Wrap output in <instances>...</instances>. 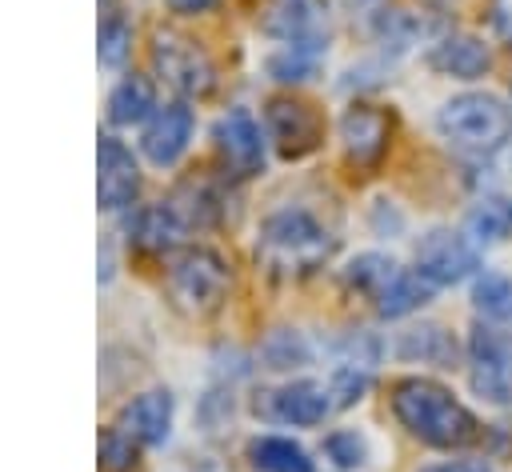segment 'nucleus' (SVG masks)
Instances as JSON below:
<instances>
[{
	"label": "nucleus",
	"instance_id": "f257e3e1",
	"mask_svg": "<svg viewBox=\"0 0 512 472\" xmlns=\"http://www.w3.org/2000/svg\"><path fill=\"white\" fill-rule=\"evenodd\" d=\"M396 420L432 448H468L480 440V420L436 380L408 376L392 388Z\"/></svg>",
	"mask_w": 512,
	"mask_h": 472
},
{
	"label": "nucleus",
	"instance_id": "f03ea898",
	"mask_svg": "<svg viewBox=\"0 0 512 472\" xmlns=\"http://www.w3.org/2000/svg\"><path fill=\"white\" fill-rule=\"evenodd\" d=\"M256 252L272 276H308L332 256V236L308 212H276L264 220Z\"/></svg>",
	"mask_w": 512,
	"mask_h": 472
},
{
	"label": "nucleus",
	"instance_id": "7ed1b4c3",
	"mask_svg": "<svg viewBox=\"0 0 512 472\" xmlns=\"http://www.w3.org/2000/svg\"><path fill=\"white\" fill-rule=\"evenodd\" d=\"M436 128L448 144L484 156L504 148V140L512 136V108L492 92H464L436 112Z\"/></svg>",
	"mask_w": 512,
	"mask_h": 472
},
{
	"label": "nucleus",
	"instance_id": "20e7f679",
	"mask_svg": "<svg viewBox=\"0 0 512 472\" xmlns=\"http://www.w3.org/2000/svg\"><path fill=\"white\" fill-rule=\"evenodd\" d=\"M228 284H232L228 264L216 252H208V248H188L168 268V288H172L176 304L188 308V312H196V316L200 312H212L224 300Z\"/></svg>",
	"mask_w": 512,
	"mask_h": 472
},
{
	"label": "nucleus",
	"instance_id": "39448f33",
	"mask_svg": "<svg viewBox=\"0 0 512 472\" xmlns=\"http://www.w3.org/2000/svg\"><path fill=\"white\" fill-rule=\"evenodd\" d=\"M468 360H472V392L488 404H512V336L496 328H472L468 340Z\"/></svg>",
	"mask_w": 512,
	"mask_h": 472
},
{
	"label": "nucleus",
	"instance_id": "423d86ee",
	"mask_svg": "<svg viewBox=\"0 0 512 472\" xmlns=\"http://www.w3.org/2000/svg\"><path fill=\"white\" fill-rule=\"evenodd\" d=\"M152 64L164 76V84L184 92V96H208L212 84H216V68L204 56V48H196V40L176 36V32H160L156 36Z\"/></svg>",
	"mask_w": 512,
	"mask_h": 472
},
{
	"label": "nucleus",
	"instance_id": "0eeeda50",
	"mask_svg": "<svg viewBox=\"0 0 512 472\" xmlns=\"http://www.w3.org/2000/svg\"><path fill=\"white\" fill-rule=\"evenodd\" d=\"M480 268V252L468 236L452 232V228H432L428 236H420L416 244V272L424 280L440 284H460L468 276H476Z\"/></svg>",
	"mask_w": 512,
	"mask_h": 472
},
{
	"label": "nucleus",
	"instance_id": "6e6552de",
	"mask_svg": "<svg viewBox=\"0 0 512 472\" xmlns=\"http://www.w3.org/2000/svg\"><path fill=\"white\" fill-rule=\"evenodd\" d=\"M332 392L328 384H316V380H292V384H280L272 392H264L256 400V412L276 420V424H296V428H312L320 424L328 412H332Z\"/></svg>",
	"mask_w": 512,
	"mask_h": 472
},
{
	"label": "nucleus",
	"instance_id": "1a4fd4ad",
	"mask_svg": "<svg viewBox=\"0 0 512 472\" xmlns=\"http://www.w3.org/2000/svg\"><path fill=\"white\" fill-rule=\"evenodd\" d=\"M212 140L224 156V164L236 172V176H252L260 172L264 164V136H260V124L244 112V108H232L216 120L212 128Z\"/></svg>",
	"mask_w": 512,
	"mask_h": 472
},
{
	"label": "nucleus",
	"instance_id": "9d476101",
	"mask_svg": "<svg viewBox=\"0 0 512 472\" xmlns=\"http://www.w3.org/2000/svg\"><path fill=\"white\" fill-rule=\"evenodd\" d=\"M96 196H100V208L108 212H120L132 204L136 188H140V172H136V160L132 152L116 140V136H100V152H96Z\"/></svg>",
	"mask_w": 512,
	"mask_h": 472
},
{
	"label": "nucleus",
	"instance_id": "9b49d317",
	"mask_svg": "<svg viewBox=\"0 0 512 472\" xmlns=\"http://www.w3.org/2000/svg\"><path fill=\"white\" fill-rule=\"evenodd\" d=\"M388 132H392V120L372 104H352L340 116V140L356 164H376L388 148Z\"/></svg>",
	"mask_w": 512,
	"mask_h": 472
},
{
	"label": "nucleus",
	"instance_id": "f8f14e48",
	"mask_svg": "<svg viewBox=\"0 0 512 472\" xmlns=\"http://www.w3.org/2000/svg\"><path fill=\"white\" fill-rule=\"evenodd\" d=\"M268 32L284 44H316L324 48L328 36V4L324 0H276L268 16Z\"/></svg>",
	"mask_w": 512,
	"mask_h": 472
},
{
	"label": "nucleus",
	"instance_id": "ddd939ff",
	"mask_svg": "<svg viewBox=\"0 0 512 472\" xmlns=\"http://www.w3.org/2000/svg\"><path fill=\"white\" fill-rule=\"evenodd\" d=\"M192 128H196L192 108H188V104H168V108H160V112L152 116V124L144 128L140 148H144V156H148L152 164L164 168V164H172V160L188 148Z\"/></svg>",
	"mask_w": 512,
	"mask_h": 472
},
{
	"label": "nucleus",
	"instance_id": "4468645a",
	"mask_svg": "<svg viewBox=\"0 0 512 472\" xmlns=\"http://www.w3.org/2000/svg\"><path fill=\"white\" fill-rule=\"evenodd\" d=\"M268 132L284 156H304L320 140V116L300 100H272L268 104Z\"/></svg>",
	"mask_w": 512,
	"mask_h": 472
},
{
	"label": "nucleus",
	"instance_id": "2eb2a0df",
	"mask_svg": "<svg viewBox=\"0 0 512 472\" xmlns=\"http://www.w3.org/2000/svg\"><path fill=\"white\" fill-rule=\"evenodd\" d=\"M428 64L444 76H456V80H476L492 68V52L484 40L476 36H444L432 52H428Z\"/></svg>",
	"mask_w": 512,
	"mask_h": 472
},
{
	"label": "nucleus",
	"instance_id": "dca6fc26",
	"mask_svg": "<svg viewBox=\"0 0 512 472\" xmlns=\"http://www.w3.org/2000/svg\"><path fill=\"white\" fill-rule=\"evenodd\" d=\"M124 428L144 444H164L172 428V396L168 392H140L124 408Z\"/></svg>",
	"mask_w": 512,
	"mask_h": 472
},
{
	"label": "nucleus",
	"instance_id": "f3484780",
	"mask_svg": "<svg viewBox=\"0 0 512 472\" xmlns=\"http://www.w3.org/2000/svg\"><path fill=\"white\" fill-rule=\"evenodd\" d=\"M396 352H400L404 360H424V364H440V368H448V364L456 360V340H452L440 324H420V328L400 332Z\"/></svg>",
	"mask_w": 512,
	"mask_h": 472
},
{
	"label": "nucleus",
	"instance_id": "a211bd4d",
	"mask_svg": "<svg viewBox=\"0 0 512 472\" xmlns=\"http://www.w3.org/2000/svg\"><path fill=\"white\" fill-rule=\"evenodd\" d=\"M468 236L480 240V244H500L512 236V196H480L472 208H468V220H464Z\"/></svg>",
	"mask_w": 512,
	"mask_h": 472
},
{
	"label": "nucleus",
	"instance_id": "6ab92c4d",
	"mask_svg": "<svg viewBox=\"0 0 512 472\" xmlns=\"http://www.w3.org/2000/svg\"><path fill=\"white\" fill-rule=\"evenodd\" d=\"M432 280H424L420 272H396L392 276V284L372 300L376 304V312L380 316H388V320H396V316H408V312H416L420 304H428V296H432Z\"/></svg>",
	"mask_w": 512,
	"mask_h": 472
},
{
	"label": "nucleus",
	"instance_id": "aec40b11",
	"mask_svg": "<svg viewBox=\"0 0 512 472\" xmlns=\"http://www.w3.org/2000/svg\"><path fill=\"white\" fill-rule=\"evenodd\" d=\"M248 456L260 472H312L308 452L288 436H260L248 444Z\"/></svg>",
	"mask_w": 512,
	"mask_h": 472
},
{
	"label": "nucleus",
	"instance_id": "412c9836",
	"mask_svg": "<svg viewBox=\"0 0 512 472\" xmlns=\"http://www.w3.org/2000/svg\"><path fill=\"white\" fill-rule=\"evenodd\" d=\"M180 220L168 204H152V208H140L132 220H128V236L140 244V248H172L176 236H180Z\"/></svg>",
	"mask_w": 512,
	"mask_h": 472
},
{
	"label": "nucleus",
	"instance_id": "4be33fe9",
	"mask_svg": "<svg viewBox=\"0 0 512 472\" xmlns=\"http://www.w3.org/2000/svg\"><path fill=\"white\" fill-rule=\"evenodd\" d=\"M156 108V96H152V84L144 76H124L112 96H108V116L112 124H140L148 112Z\"/></svg>",
	"mask_w": 512,
	"mask_h": 472
},
{
	"label": "nucleus",
	"instance_id": "5701e85b",
	"mask_svg": "<svg viewBox=\"0 0 512 472\" xmlns=\"http://www.w3.org/2000/svg\"><path fill=\"white\" fill-rule=\"evenodd\" d=\"M400 272V264L392 260V256H380V252H364V256H356L348 268H344V284L348 288H356V292H364L368 300H376L388 284H392V276Z\"/></svg>",
	"mask_w": 512,
	"mask_h": 472
},
{
	"label": "nucleus",
	"instance_id": "b1692460",
	"mask_svg": "<svg viewBox=\"0 0 512 472\" xmlns=\"http://www.w3.org/2000/svg\"><path fill=\"white\" fill-rule=\"evenodd\" d=\"M320 56H324V48H316V44H284V48H276V52L268 56V72H272L280 84H296V80L316 76Z\"/></svg>",
	"mask_w": 512,
	"mask_h": 472
},
{
	"label": "nucleus",
	"instance_id": "393cba45",
	"mask_svg": "<svg viewBox=\"0 0 512 472\" xmlns=\"http://www.w3.org/2000/svg\"><path fill=\"white\" fill-rule=\"evenodd\" d=\"M472 304L484 320H512V280L500 272H484L472 284Z\"/></svg>",
	"mask_w": 512,
	"mask_h": 472
},
{
	"label": "nucleus",
	"instance_id": "a878e982",
	"mask_svg": "<svg viewBox=\"0 0 512 472\" xmlns=\"http://www.w3.org/2000/svg\"><path fill=\"white\" fill-rule=\"evenodd\" d=\"M260 356H264V364H268V368H296V364H304V360H308V348H304V340H300L296 332L276 328V332L264 340Z\"/></svg>",
	"mask_w": 512,
	"mask_h": 472
},
{
	"label": "nucleus",
	"instance_id": "bb28decb",
	"mask_svg": "<svg viewBox=\"0 0 512 472\" xmlns=\"http://www.w3.org/2000/svg\"><path fill=\"white\" fill-rule=\"evenodd\" d=\"M100 468L104 472H128L136 468V436L128 428H108L100 440Z\"/></svg>",
	"mask_w": 512,
	"mask_h": 472
},
{
	"label": "nucleus",
	"instance_id": "cd10ccee",
	"mask_svg": "<svg viewBox=\"0 0 512 472\" xmlns=\"http://www.w3.org/2000/svg\"><path fill=\"white\" fill-rule=\"evenodd\" d=\"M368 384H372V376H368L364 364H340L328 380V392L336 396V408H348L368 392Z\"/></svg>",
	"mask_w": 512,
	"mask_h": 472
},
{
	"label": "nucleus",
	"instance_id": "c85d7f7f",
	"mask_svg": "<svg viewBox=\"0 0 512 472\" xmlns=\"http://www.w3.org/2000/svg\"><path fill=\"white\" fill-rule=\"evenodd\" d=\"M324 452H328V460H332L336 468H360L364 456H368V444H364V436L340 428V432H332V436L324 440Z\"/></svg>",
	"mask_w": 512,
	"mask_h": 472
},
{
	"label": "nucleus",
	"instance_id": "c756f323",
	"mask_svg": "<svg viewBox=\"0 0 512 472\" xmlns=\"http://www.w3.org/2000/svg\"><path fill=\"white\" fill-rule=\"evenodd\" d=\"M128 40H132V32H128V24H124L120 16L104 20V24H100V60H104L108 68H120L124 56H128Z\"/></svg>",
	"mask_w": 512,
	"mask_h": 472
},
{
	"label": "nucleus",
	"instance_id": "7c9ffc66",
	"mask_svg": "<svg viewBox=\"0 0 512 472\" xmlns=\"http://www.w3.org/2000/svg\"><path fill=\"white\" fill-rule=\"evenodd\" d=\"M424 472H492V468L480 464V460H452V464H432Z\"/></svg>",
	"mask_w": 512,
	"mask_h": 472
},
{
	"label": "nucleus",
	"instance_id": "2f4dec72",
	"mask_svg": "<svg viewBox=\"0 0 512 472\" xmlns=\"http://www.w3.org/2000/svg\"><path fill=\"white\" fill-rule=\"evenodd\" d=\"M172 12H180V16H196V12H204V8H212V0H164Z\"/></svg>",
	"mask_w": 512,
	"mask_h": 472
}]
</instances>
